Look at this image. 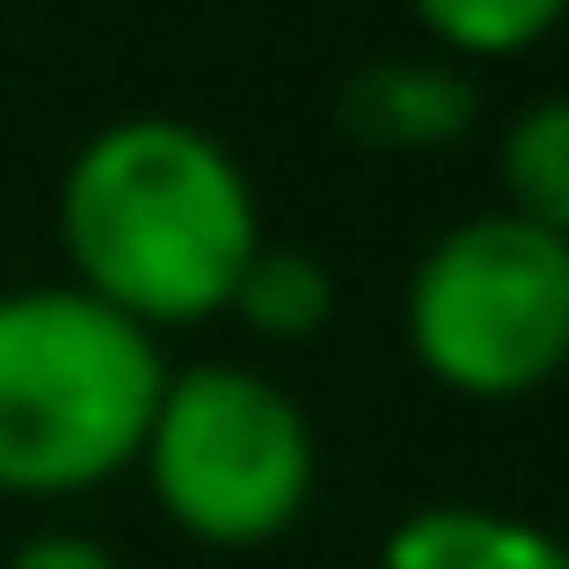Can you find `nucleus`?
<instances>
[{"label": "nucleus", "instance_id": "obj_9", "mask_svg": "<svg viewBox=\"0 0 569 569\" xmlns=\"http://www.w3.org/2000/svg\"><path fill=\"white\" fill-rule=\"evenodd\" d=\"M402 9L452 68L461 59H519L536 42H552L569 18V0H402Z\"/></svg>", "mask_w": 569, "mask_h": 569}, {"label": "nucleus", "instance_id": "obj_1", "mask_svg": "<svg viewBox=\"0 0 569 569\" xmlns=\"http://www.w3.org/2000/svg\"><path fill=\"white\" fill-rule=\"evenodd\" d=\"M260 243L268 227L243 160L210 126L168 118V109L92 126L59 177L68 284H84L92 302H109L151 336L227 319Z\"/></svg>", "mask_w": 569, "mask_h": 569}, {"label": "nucleus", "instance_id": "obj_3", "mask_svg": "<svg viewBox=\"0 0 569 569\" xmlns=\"http://www.w3.org/2000/svg\"><path fill=\"white\" fill-rule=\"evenodd\" d=\"M134 478L177 536L210 552H260L293 536L319 495V427L277 377L243 360H184L142 427Z\"/></svg>", "mask_w": 569, "mask_h": 569}, {"label": "nucleus", "instance_id": "obj_6", "mask_svg": "<svg viewBox=\"0 0 569 569\" xmlns=\"http://www.w3.org/2000/svg\"><path fill=\"white\" fill-rule=\"evenodd\" d=\"M377 569H569V536L495 502H419L386 528Z\"/></svg>", "mask_w": 569, "mask_h": 569}, {"label": "nucleus", "instance_id": "obj_2", "mask_svg": "<svg viewBox=\"0 0 569 569\" xmlns=\"http://www.w3.org/2000/svg\"><path fill=\"white\" fill-rule=\"evenodd\" d=\"M168 386V343L84 284L0 293V495L76 502L134 469Z\"/></svg>", "mask_w": 569, "mask_h": 569}, {"label": "nucleus", "instance_id": "obj_7", "mask_svg": "<svg viewBox=\"0 0 569 569\" xmlns=\"http://www.w3.org/2000/svg\"><path fill=\"white\" fill-rule=\"evenodd\" d=\"M495 177H502V210L569 243V92L511 109L495 142Z\"/></svg>", "mask_w": 569, "mask_h": 569}, {"label": "nucleus", "instance_id": "obj_4", "mask_svg": "<svg viewBox=\"0 0 569 569\" xmlns=\"http://www.w3.org/2000/svg\"><path fill=\"white\" fill-rule=\"evenodd\" d=\"M402 343L461 402H528L569 369V243L511 210H478L419 251Z\"/></svg>", "mask_w": 569, "mask_h": 569}, {"label": "nucleus", "instance_id": "obj_10", "mask_svg": "<svg viewBox=\"0 0 569 569\" xmlns=\"http://www.w3.org/2000/svg\"><path fill=\"white\" fill-rule=\"evenodd\" d=\"M0 569H126V561L101 545V536H84V528H34Z\"/></svg>", "mask_w": 569, "mask_h": 569}, {"label": "nucleus", "instance_id": "obj_5", "mask_svg": "<svg viewBox=\"0 0 569 569\" xmlns=\"http://www.w3.org/2000/svg\"><path fill=\"white\" fill-rule=\"evenodd\" d=\"M336 126L360 151H445L478 126V84L452 59H369L343 84Z\"/></svg>", "mask_w": 569, "mask_h": 569}, {"label": "nucleus", "instance_id": "obj_8", "mask_svg": "<svg viewBox=\"0 0 569 569\" xmlns=\"http://www.w3.org/2000/svg\"><path fill=\"white\" fill-rule=\"evenodd\" d=\"M227 319H243L260 343H319L336 327V268L302 243H260V260L234 284Z\"/></svg>", "mask_w": 569, "mask_h": 569}]
</instances>
